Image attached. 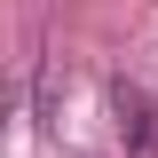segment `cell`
<instances>
[{"label":"cell","mask_w":158,"mask_h":158,"mask_svg":"<svg viewBox=\"0 0 158 158\" xmlns=\"http://www.w3.org/2000/svg\"><path fill=\"white\" fill-rule=\"evenodd\" d=\"M118 118H127V135H135V158H150V142H158V103L135 95V87H118Z\"/></svg>","instance_id":"cell-1"}]
</instances>
